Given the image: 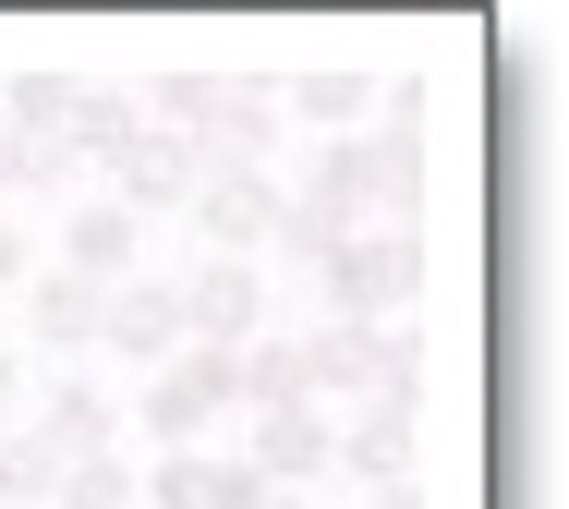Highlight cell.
I'll return each instance as SVG.
<instances>
[{"label":"cell","instance_id":"cell-1","mask_svg":"<svg viewBox=\"0 0 569 509\" xmlns=\"http://www.w3.org/2000/svg\"><path fill=\"white\" fill-rule=\"evenodd\" d=\"M230 412H242V365H230V352H207V340H182V352L146 377V400H133L121 425H146L158 449H219Z\"/></svg>","mask_w":569,"mask_h":509},{"label":"cell","instance_id":"cell-2","mask_svg":"<svg viewBox=\"0 0 569 509\" xmlns=\"http://www.w3.org/2000/svg\"><path fill=\"white\" fill-rule=\"evenodd\" d=\"M316 291H328V328H400V303L425 291V243L412 231H351L316 267Z\"/></svg>","mask_w":569,"mask_h":509},{"label":"cell","instance_id":"cell-3","mask_svg":"<svg viewBox=\"0 0 569 509\" xmlns=\"http://www.w3.org/2000/svg\"><path fill=\"white\" fill-rule=\"evenodd\" d=\"M170 291H182V340H207V352L267 340V267H242V255H194Z\"/></svg>","mask_w":569,"mask_h":509},{"label":"cell","instance_id":"cell-4","mask_svg":"<svg viewBox=\"0 0 569 509\" xmlns=\"http://www.w3.org/2000/svg\"><path fill=\"white\" fill-rule=\"evenodd\" d=\"M242 461H254V486H279V498H303L316 473H340V412H254L242 425Z\"/></svg>","mask_w":569,"mask_h":509},{"label":"cell","instance_id":"cell-5","mask_svg":"<svg viewBox=\"0 0 569 509\" xmlns=\"http://www.w3.org/2000/svg\"><path fill=\"white\" fill-rule=\"evenodd\" d=\"M254 498L267 486H254L242 449H158L146 486H133V509H254Z\"/></svg>","mask_w":569,"mask_h":509},{"label":"cell","instance_id":"cell-6","mask_svg":"<svg viewBox=\"0 0 569 509\" xmlns=\"http://www.w3.org/2000/svg\"><path fill=\"white\" fill-rule=\"evenodd\" d=\"M194 182H207V146L194 133H133L110 158V207H133V219H158V207H194Z\"/></svg>","mask_w":569,"mask_h":509},{"label":"cell","instance_id":"cell-7","mask_svg":"<svg viewBox=\"0 0 569 509\" xmlns=\"http://www.w3.org/2000/svg\"><path fill=\"white\" fill-rule=\"evenodd\" d=\"M98 352H121V365H170L182 352V291L170 279H121V291H98Z\"/></svg>","mask_w":569,"mask_h":509},{"label":"cell","instance_id":"cell-8","mask_svg":"<svg viewBox=\"0 0 569 509\" xmlns=\"http://www.w3.org/2000/svg\"><path fill=\"white\" fill-rule=\"evenodd\" d=\"M267 219H279V182H267V170H207V182H194V243L207 255H242V267H254V255H267Z\"/></svg>","mask_w":569,"mask_h":509},{"label":"cell","instance_id":"cell-9","mask_svg":"<svg viewBox=\"0 0 569 509\" xmlns=\"http://www.w3.org/2000/svg\"><path fill=\"white\" fill-rule=\"evenodd\" d=\"M146 267V219L133 207H110V194H86L73 219H61V279H86V291H121Z\"/></svg>","mask_w":569,"mask_h":509},{"label":"cell","instance_id":"cell-10","mask_svg":"<svg viewBox=\"0 0 569 509\" xmlns=\"http://www.w3.org/2000/svg\"><path fill=\"white\" fill-rule=\"evenodd\" d=\"M207 170H267L279 158V86H254V73H230L219 86V110H207Z\"/></svg>","mask_w":569,"mask_h":509},{"label":"cell","instance_id":"cell-11","mask_svg":"<svg viewBox=\"0 0 569 509\" xmlns=\"http://www.w3.org/2000/svg\"><path fill=\"white\" fill-rule=\"evenodd\" d=\"M351 170H363V219H376V231H412V194H425V133H412V122L351 133Z\"/></svg>","mask_w":569,"mask_h":509},{"label":"cell","instance_id":"cell-12","mask_svg":"<svg viewBox=\"0 0 569 509\" xmlns=\"http://www.w3.org/2000/svg\"><path fill=\"white\" fill-rule=\"evenodd\" d=\"M37 437H49L61 461H110V449H121V400L98 377H61L49 400H37Z\"/></svg>","mask_w":569,"mask_h":509},{"label":"cell","instance_id":"cell-13","mask_svg":"<svg viewBox=\"0 0 569 509\" xmlns=\"http://www.w3.org/2000/svg\"><path fill=\"white\" fill-rule=\"evenodd\" d=\"M12 303H24V340H37V352H98V291H86V279L37 267Z\"/></svg>","mask_w":569,"mask_h":509},{"label":"cell","instance_id":"cell-14","mask_svg":"<svg viewBox=\"0 0 569 509\" xmlns=\"http://www.w3.org/2000/svg\"><path fill=\"white\" fill-rule=\"evenodd\" d=\"M400 461H412V400H351L340 473H363V498H376V486H400Z\"/></svg>","mask_w":569,"mask_h":509},{"label":"cell","instance_id":"cell-15","mask_svg":"<svg viewBox=\"0 0 569 509\" xmlns=\"http://www.w3.org/2000/svg\"><path fill=\"white\" fill-rule=\"evenodd\" d=\"M73 98H86V86H73L61 61H24L12 98H0V146H61V133H73Z\"/></svg>","mask_w":569,"mask_h":509},{"label":"cell","instance_id":"cell-16","mask_svg":"<svg viewBox=\"0 0 569 509\" xmlns=\"http://www.w3.org/2000/svg\"><path fill=\"white\" fill-rule=\"evenodd\" d=\"M230 365H242V412H303V400H316V388H303V340H291V328L242 340Z\"/></svg>","mask_w":569,"mask_h":509},{"label":"cell","instance_id":"cell-17","mask_svg":"<svg viewBox=\"0 0 569 509\" xmlns=\"http://www.w3.org/2000/svg\"><path fill=\"white\" fill-rule=\"evenodd\" d=\"M363 110H376V73H351V61L303 73V86H279V122H316V133H351Z\"/></svg>","mask_w":569,"mask_h":509},{"label":"cell","instance_id":"cell-18","mask_svg":"<svg viewBox=\"0 0 569 509\" xmlns=\"http://www.w3.org/2000/svg\"><path fill=\"white\" fill-rule=\"evenodd\" d=\"M133 133H146V110H133L121 86H86V98H73V133H61V158H73V170H86V158L110 170L121 146H133Z\"/></svg>","mask_w":569,"mask_h":509},{"label":"cell","instance_id":"cell-19","mask_svg":"<svg viewBox=\"0 0 569 509\" xmlns=\"http://www.w3.org/2000/svg\"><path fill=\"white\" fill-rule=\"evenodd\" d=\"M219 61H170V73H158V86H146V98H133V110H146V122L158 133H207V110H219Z\"/></svg>","mask_w":569,"mask_h":509},{"label":"cell","instance_id":"cell-20","mask_svg":"<svg viewBox=\"0 0 569 509\" xmlns=\"http://www.w3.org/2000/svg\"><path fill=\"white\" fill-rule=\"evenodd\" d=\"M49 486H61V449L37 425H0V509H49Z\"/></svg>","mask_w":569,"mask_h":509},{"label":"cell","instance_id":"cell-21","mask_svg":"<svg viewBox=\"0 0 569 509\" xmlns=\"http://www.w3.org/2000/svg\"><path fill=\"white\" fill-rule=\"evenodd\" d=\"M133 486H146V473H133V461H61V486H49V509H133Z\"/></svg>","mask_w":569,"mask_h":509},{"label":"cell","instance_id":"cell-22","mask_svg":"<svg viewBox=\"0 0 569 509\" xmlns=\"http://www.w3.org/2000/svg\"><path fill=\"white\" fill-rule=\"evenodd\" d=\"M24 279H37V255H24V231H12V219H0V303H12V291H24Z\"/></svg>","mask_w":569,"mask_h":509},{"label":"cell","instance_id":"cell-23","mask_svg":"<svg viewBox=\"0 0 569 509\" xmlns=\"http://www.w3.org/2000/svg\"><path fill=\"white\" fill-rule=\"evenodd\" d=\"M12 194H24V146H0V219H12Z\"/></svg>","mask_w":569,"mask_h":509},{"label":"cell","instance_id":"cell-24","mask_svg":"<svg viewBox=\"0 0 569 509\" xmlns=\"http://www.w3.org/2000/svg\"><path fill=\"white\" fill-rule=\"evenodd\" d=\"M12 388H24V352L0 340V425H12Z\"/></svg>","mask_w":569,"mask_h":509}]
</instances>
